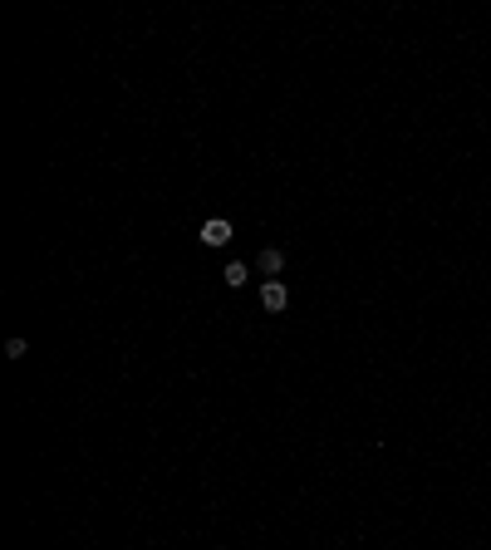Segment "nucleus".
I'll use <instances>...</instances> for the list:
<instances>
[{"instance_id": "obj_1", "label": "nucleus", "mask_w": 491, "mask_h": 550, "mask_svg": "<svg viewBox=\"0 0 491 550\" xmlns=\"http://www.w3.org/2000/svg\"><path fill=\"white\" fill-rule=\"evenodd\" d=\"M261 305H266L270 315H280V310L290 305V290H285L280 280H266V285H261Z\"/></svg>"}, {"instance_id": "obj_2", "label": "nucleus", "mask_w": 491, "mask_h": 550, "mask_svg": "<svg viewBox=\"0 0 491 550\" xmlns=\"http://www.w3.org/2000/svg\"><path fill=\"white\" fill-rule=\"evenodd\" d=\"M226 241H231V221L217 216V221H207V226H202V246H226Z\"/></svg>"}, {"instance_id": "obj_3", "label": "nucleus", "mask_w": 491, "mask_h": 550, "mask_svg": "<svg viewBox=\"0 0 491 550\" xmlns=\"http://www.w3.org/2000/svg\"><path fill=\"white\" fill-rule=\"evenodd\" d=\"M280 270H285V251L266 246V251H261V275H280Z\"/></svg>"}, {"instance_id": "obj_4", "label": "nucleus", "mask_w": 491, "mask_h": 550, "mask_svg": "<svg viewBox=\"0 0 491 550\" xmlns=\"http://www.w3.org/2000/svg\"><path fill=\"white\" fill-rule=\"evenodd\" d=\"M246 280H251V270H246V260H231V265H226V285H231V290H241Z\"/></svg>"}, {"instance_id": "obj_5", "label": "nucleus", "mask_w": 491, "mask_h": 550, "mask_svg": "<svg viewBox=\"0 0 491 550\" xmlns=\"http://www.w3.org/2000/svg\"><path fill=\"white\" fill-rule=\"evenodd\" d=\"M25 349H30L25 339H5V359H25Z\"/></svg>"}]
</instances>
